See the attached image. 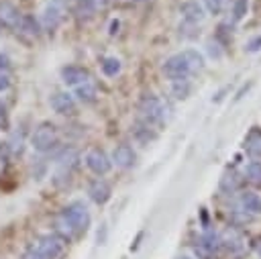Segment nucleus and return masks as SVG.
Listing matches in <instances>:
<instances>
[{
    "label": "nucleus",
    "mask_w": 261,
    "mask_h": 259,
    "mask_svg": "<svg viewBox=\"0 0 261 259\" xmlns=\"http://www.w3.org/2000/svg\"><path fill=\"white\" fill-rule=\"evenodd\" d=\"M88 226H90V212H88L86 204L80 200L67 204L55 218V230H57L55 235H59L63 241L71 239L80 232H86Z\"/></svg>",
    "instance_id": "f257e3e1"
},
{
    "label": "nucleus",
    "mask_w": 261,
    "mask_h": 259,
    "mask_svg": "<svg viewBox=\"0 0 261 259\" xmlns=\"http://www.w3.org/2000/svg\"><path fill=\"white\" fill-rule=\"evenodd\" d=\"M204 69V57L196 49H186L181 53L171 55L163 63V73L175 82V80H188L192 73H198Z\"/></svg>",
    "instance_id": "f03ea898"
},
{
    "label": "nucleus",
    "mask_w": 261,
    "mask_h": 259,
    "mask_svg": "<svg viewBox=\"0 0 261 259\" xmlns=\"http://www.w3.org/2000/svg\"><path fill=\"white\" fill-rule=\"evenodd\" d=\"M63 247L65 241L59 235H41L31 243L29 251H33L39 259H57L63 253Z\"/></svg>",
    "instance_id": "7ed1b4c3"
},
{
    "label": "nucleus",
    "mask_w": 261,
    "mask_h": 259,
    "mask_svg": "<svg viewBox=\"0 0 261 259\" xmlns=\"http://www.w3.org/2000/svg\"><path fill=\"white\" fill-rule=\"evenodd\" d=\"M57 143H59L57 128H55V124H51V122H41V124L35 128L33 137H31V145H33V149L39 151V153H49V151H53V149L57 147Z\"/></svg>",
    "instance_id": "20e7f679"
},
{
    "label": "nucleus",
    "mask_w": 261,
    "mask_h": 259,
    "mask_svg": "<svg viewBox=\"0 0 261 259\" xmlns=\"http://www.w3.org/2000/svg\"><path fill=\"white\" fill-rule=\"evenodd\" d=\"M139 112H141L145 124H161V122H165V106L153 94H147V96L141 98Z\"/></svg>",
    "instance_id": "39448f33"
},
{
    "label": "nucleus",
    "mask_w": 261,
    "mask_h": 259,
    "mask_svg": "<svg viewBox=\"0 0 261 259\" xmlns=\"http://www.w3.org/2000/svg\"><path fill=\"white\" fill-rule=\"evenodd\" d=\"M86 165H88L96 175H104V173L110 171L112 161H110V157H108L102 149H90V151L86 153Z\"/></svg>",
    "instance_id": "423d86ee"
},
{
    "label": "nucleus",
    "mask_w": 261,
    "mask_h": 259,
    "mask_svg": "<svg viewBox=\"0 0 261 259\" xmlns=\"http://www.w3.org/2000/svg\"><path fill=\"white\" fill-rule=\"evenodd\" d=\"M220 247L226 249L230 255H239L243 249H245V239L243 235L237 230V228H226L222 235H220Z\"/></svg>",
    "instance_id": "0eeeda50"
},
{
    "label": "nucleus",
    "mask_w": 261,
    "mask_h": 259,
    "mask_svg": "<svg viewBox=\"0 0 261 259\" xmlns=\"http://www.w3.org/2000/svg\"><path fill=\"white\" fill-rule=\"evenodd\" d=\"M49 104L51 108L57 112V114H73L75 112V100L71 94L67 92H55L51 98H49Z\"/></svg>",
    "instance_id": "6e6552de"
},
{
    "label": "nucleus",
    "mask_w": 261,
    "mask_h": 259,
    "mask_svg": "<svg viewBox=\"0 0 261 259\" xmlns=\"http://www.w3.org/2000/svg\"><path fill=\"white\" fill-rule=\"evenodd\" d=\"M112 161H114L118 167L128 169V167L135 165L137 155H135V151H133L130 145H124V143H122V145H116V147H114V151H112Z\"/></svg>",
    "instance_id": "1a4fd4ad"
},
{
    "label": "nucleus",
    "mask_w": 261,
    "mask_h": 259,
    "mask_svg": "<svg viewBox=\"0 0 261 259\" xmlns=\"http://www.w3.org/2000/svg\"><path fill=\"white\" fill-rule=\"evenodd\" d=\"M61 80L65 86H80L90 80V73L80 65H67L61 69Z\"/></svg>",
    "instance_id": "9d476101"
},
{
    "label": "nucleus",
    "mask_w": 261,
    "mask_h": 259,
    "mask_svg": "<svg viewBox=\"0 0 261 259\" xmlns=\"http://www.w3.org/2000/svg\"><path fill=\"white\" fill-rule=\"evenodd\" d=\"M179 14H181V18H184L186 22L196 24V22H200V20L204 18V8H202V4H198L196 0H188V2H184V4L179 6Z\"/></svg>",
    "instance_id": "9b49d317"
},
{
    "label": "nucleus",
    "mask_w": 261,
    "mask_h": 259,
    "mask_svg": "<svg viewBox=\"0 0 261 259\" xmlns=\"http://www.w3.org/2000/svg\"><path fill=\"white\" fill-rule=\"evenodd\" d=\"M20 12L14 4L10 2H0V27H10V29H16L18 22H20Z\"/></svg>",
    "instance_id": "f8f14e48"
},
{
    "label": "nucleus",
    "mask_w": 261,
    "mask_h": 259,
    "mask_svg": "<svg viewBox=\"0 0 261 259\" xmlns=\"http://www.w3.org/2000/svg\"><path fill=\"white\" fill-rule=\"evenodd\" d=\"M88 194L96 204H106L110 200V196H112V190L104 179H94L90 184V188H88Z\"/></svg>",
    "instance_id": "ddd939ff"
},
{
    "label": "nucleus",
    "mask_w": 261,
    "mask_h": 259,
    "mask_svg": "<svg viewBox=\"0 0 261 259\" xmlns=\"http://www.w3.org/2000/svg\"><path fill=\"white\" fill-rule=\"evenodd\" d=\"M239 204H241V210L249 212L251 216L261 214V196L255 194V192H241L239 194Z\"/></svg>",
    "instance_id": "4468645a"
},
{
    "label": "nucleus",
    "mask_w": 261,
    "mask_h": 259,
    "mask_svg": "<svg viewBox=\"0 0 261 259\" xmlns=\"http://www.w3.org/2000/svg\"><path fill=\"white\" fill-rule=\"evenodd\" d=\"M241 184H243V177H241L234 169H226V171L222 173V177H220V190L226 192V194L237 192V190L241 188Z\"/></svg>",
    "instance_id": "2eb2a0df"
},
{
    "label": "nucleus",
    "mask_w": 261,
    "mask_h": 259,
    "mask_svg": "<svg viewBox=\"0 0 261 259\" xmlns=\"http://www.w3.org/2000/svg\"><path fill=\"white\" fill-rule=\"evenodd\" d=\"M61 8L57 6V4H47V8H45V12H43V27L47 29V31H53V29H57V24L61 22Z\"/></svg>",
    "instance_id": "dca6fc26"
},
{
    "label": "nucleus",
    "mask_w": 261,
    "mask_h": 259,
    "mask_svg": "<svg viewBox=\"0 0 261 259\" xmlns=\"http://www.w3.org/2000/svg\"><path fill=\"white\" fill-rule=\"evenodd\" d=\"M16 29H18L22 35H29V37H37V35H39V22H37L35 16H31V14H22Z\"/></svg>",
    "instance_id": "f3484780"
},
{
    "label": "nucleus",
    "mask_w": 261,
    "mask_h": 259,
    "mask_svg": "<svg viewBox=\"0 0 261 259\" xmlns=\"http://www.w3.org/2000/svg\"><path fill=\"white\" fill-rule=\"evenodd\" d=\"M75 96L80 102H94L96 100V86L88 80V82L75 86Z\"/></svg>",
    "instance_id": "a211bd4d"
},
{
    "label": "nucleus",
    "mask_w": 261,
    "mask_h": 259,
    "mask_svg": "<svg viewBox=\"0 0 261 259\" xmlns=\"http://www.w3.org/2000/svg\"><path fill=\"white\" fill-rule=\"evenodd\" d=\"M100 67H102L104 75H108V77H114V75L120 73V61L116 57H104L102 63H100Z\"/></svg>",
    "instance_id": "6ab92c4d"
},
{
    "label": "nucleus",
    "mask_w": 261,
    "mask_h": 259,
    "mask_svg": "<svg viewBox=\"0 0 261 259\" xmlns=\"http://www.w3.org/2000/svg\"><path fill=\"white\" fill-rule=\"evenodd\" d=\"M245 177H247L251 184L261 186V163H259V161H251V163L247 165V169H245Z\"/></svg>",
    "instance_id": "aec40b11"
},
{
    "label": "nucleus",
    "mask_w": 261,
    "mask_h": 259,
    "mask_svg": "<svg viewBox=\"0 0 261 259\" xmlns=\"http://www.w3.org/2000/svg\"><path fill=\"white\" fill-rule=\"evenodd\" d=\"M171 92H173V96L179 98V100L188 98V94H190V82H188V80H175L173 86H171Z\"/></svg>",
    "instance_id": "412c9836"
},
{
    "label": "nucleus",
    "mask_w": 261,
    "mask_h": 259,
    "mask_svg": "<svg viewBox=\"0 0 261 259\" xmlns=\"http://www.w3.org/2000/svg\"><path fill=\"white\" fill-rule=\"evenodd\" d=\"M247 12H249V0H234L232 2V20L245 18Z\"/></svg>",
    "instance_id": "4be33fe9"
},
{
    "label": "nucleus",
    "mask_w": 261,
    "mask_h": 259,
    "mask_svg": "<svg viewBox=\"0 0 261 259\" xmlns=\"http://www.w3.org/2000/svg\"><path fill=\"white\" fill-rule=\"evenodd\" d=\"M204 6L210 14H220L226 6V0H204Z\"/></svg>",
    "instance_id": "5701e85b"
},
{
    "label": "nucleus",
    "mask_w": 261,
    "mask_h": 259,
    "mask_svg": "<svg viewBox=\"0 0 261 259\" xmlns=\"http://www.w3.org/2000/svg\"><path fill=\"white\" fill-rule=\"evenodd\" d=\"M8 126H10L8 110H6V104L0 100V131H8Z\"/></svg>",
    "instance_id": "b1692460"
},
{
    "label": "nucleus",
    "mask_w": 261,
    "mask_h": 259,
    "mask_svg": "<svg viewBox=\"0 0 261 259\" xmlns=\"http://www.w3.org/2000/svg\"><path fill=\"white\" fill-rule=\"evenodd\" d=\"M230 220H232L234 224H243V222H249V220H251V214L245 212V210H234V212L230 214Z\"/></svg>",
    "instance_id": "393cba45"
},
{
    "label": "nucleus",
    "mask_w": 261,
    "mask_h": 259,
    "mask_svg": "<svg viewBox=\"0 0 261 259\" xmlns=\"http://www.w3.org/2000/svg\"><path fill=\"white\" fill-rule=\"evenodd\" d=\"M245 49H247V51H251V53L259 51V49H261V35H259V37H255V39H251V41L245 45Z\"/></svg>",
    "instance_id": "a878e982"
},
{
    "label": "nucleus",
    "mask_w": 261,
    "mask_h": 259,
    "mask_svg": "<svg viewBox=\"0 0 261 259\" xmlns=\"http://www.w3.org/2000/svg\"><path fill=\"white\" fill-rule=\"evenodd\" d=\"M8 86H10V75L6 69H0V92L8 90Z\"/></svg>",
    "instance_id": "bb28decb"
},
{
    "label": "nucleus",
    "mask_w": 261,
    "mask_h": 259,
    "mask_svg": "<svg viewBox=\"0 0 261 259\" xmlns=\"http://www.w3.org/2000/svg\"><path fill=\"white\" fill-rule=\"evenodd\" d=\"M208 53H210L212 57L218 59V57H220V49H218V45H216V43H208Z\"/></svg>",
    "instance_id": "cd10ccee"
},
{
    "label": "nucleus",
    "mask_w": 261,
    "mask_h": 259,
    "mask_svg": "<svg viewBox=\"0 0 261 259\" xmlns=\"http://www.w3.org/2000/svg\"><path fill=\"white\" fill-rule=\"evenodd\" d=\"M251 247H253V251L259 255V259H261V237H255L253 239V243H251Z\"/></svg>",
    "instance_id": "c85d7f7f"
},
{
    "label": "nucleus",
    "mask_w": 261,
    "mask_h": 259,
    "mask_svg": "<svg viewBox=\"0 0 261 259\" xmlns=\"http://www.w3.org/2000/svg\"><path fill=\"white\" fill-rule=\"evenodd\" d=\"M8 65H10V59L4 53H0V69H6L8 71Z\"/></svg>",
    "instance_id": "c756f323"
},
{
    "label": "nucleus",
    "mask_w": 261,
    "mask_h": 259,
    "mask_svg": "<svg viewBox=\"0 0 261 259\" xmlns=\"http://www.w3.org/2000/svg\"><path fill=\"white\" fill-rule=\"evenodd\" d=\"M179 259H188V257H179Z\"/></svg>",
    "instance_id": "7c9ffc66"
}]
</instances>
